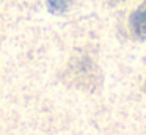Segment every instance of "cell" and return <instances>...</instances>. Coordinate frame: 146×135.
Segmentation results:
<instances>
[{"label": "cell", "mask_w": 146, "mask_h": 135, "mask_svg": "<svg viewBox=\"0 0 146 135\" xmlns=\"http://www.w3.org/2000/svg\"><path fill=\"white\" fill-rule=\"evenodd\" d=\"M129 28L140 41H146V0H143L129 16Z\"/></svg>", "instance_id": "cell-1"}, {"label": "cell", "mask_w": 146, "mask_h": 135, "mask_svg": "<svg viewBox=\"0 0 146 135\" xmlns=\"http://www.w3.org/2000/svg\"><path fill=\"white\" fill-rule=\"evenodd\" d=\"M46 3H47L49 13L55 16L64 14L71 6V0H46Z\"/></svg>", "instance_id": "cell-2"}, {"label": "cell", "mask_w": 146, "mask_h": 135, "mask_svg": "<svg viewBox=\"0 0 146 135\" xmlns=\"http://www.w3.org/2000/svg\"><path fill=\"white\" fill-rule=\"evenodd\" d=\"M145 90H146V82H145Z\"/></svg>", "instance_id": "cell-3"}, {"label": "cell", "mask_w": 146, "mask_h": 135, "mask_svg": "<svg viewBox=\"0 0 146 135\" xmlns=\"http://www.w3.org/2000/svg\"><path fill=\"white\" fill-rule=\"evenodd\" d=\"M118 2H124V0H118Z\"/></svg>", "instance_id": "cell-4"}]
</instances>
